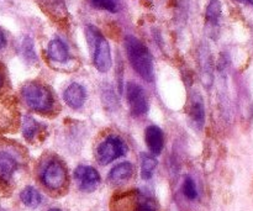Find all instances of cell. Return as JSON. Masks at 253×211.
Masks as SVG:
<instances>
[{
  "instance_id": "obj_22",
  "label": "cell",
  "mask_w": 253,
  "mask_h": 211,
  "mask_svg": "<svg viewBox=\"0 0 253 211\" xmlns=\"http://www.w3.org/2000/svg\"><path fill=\"white\" fill-rule=\"evenodd\" d=\"M4 82H5V73H4V67L0 64V89L2 88L4 85Z\"/></svg>"
},
{
  "instance_id": "obj_18",
  "label": "cell",
  "mask_w": 253,
  "mask_h": 211,
  "mask_svg": "<svg viewBox=\"0 0 253 211\" xmlns=\"http://www.w3.org/2000/svg\"><path fill=\"white\" fill-rule=\"evenodd\" d=\"M89 2L91 6L109 12H118L121 7L120 0H89Z\"/></svg>"
},
{
  "instance_id": "obj_24",
  "label": "cell",
  "mask_w": 253,
  "mask_h": 211,
  "mask_svg": "<svg viewBox=\"0 0 253 211\" xmlns=\"http://www.w3.org/2000/svg\"><path fill=\"white\" fill-rule=\"evenodd\" d=\"M237 2H242V4H249V5H253V0H235Z\"/></svg>"
},
{
  "instance_id": "obj_8",
  "label": "cell",
  "mask_w": 253,
  "mask_h": 211,
  "mask_svg": "<svg viewBox=\"0 0 253 211\" xmlns=\"http://www.w3.org/2000/svg\"><path fill=\"white\" fill-rule=\"evenodd\" d=\"M145 141L151 153L158 156L165 147V133L158 126L151 125L145 130Z\"/></svg>"
},
{
  "instance_id": "obj_1",
  "label": "cell",
  "mask_w": 253,
  "mask_h": 211,
  "mask_svg": "<svg viewBox=\"0 0 253 211\" xmlns=\"http://www.w3.org/2000/svg\"><path fill=\"white\" fill-rule=\"evenodd\" d=\"M125 48L128 62L136 73L146 82H152L155 78L153 59L147 46L137 37L128 35L125 37Z\"/></svg>"
},
{
  "instance_id": "obj_9",
  "label": "cell",
  "mask_w": 253,
  "mask_h": 211,
  "mask_svg": "<svg viewBox=\"0 0 253 211\" xmlns=\"http://www.w3.org/2000/svg\"><path fill=\"white\" fill-rule=\"evenodd\" d=\"M63 99L72 109H81L86 100V91L79 83H72L64 90Z\"/></svg>"
},
{
  "instance_id": "obj_4",
  "label": "cell",
  "mask_w": 253,
  "mask_h": 211,
  "mask_svg": "<svg viewBox=\"0 0 253 211\" xmlns=\"http://www.w3.org/2000/svg\"><path fill=\"white\" fill-rule=\"evenodd\" d=\"M41 182L51 192H61L68 184V172L59 160H51L41 172Z\"/></svg>"
},
{
  "instance_id": "obj_20",
  "label": "cell",
  "mask_w": 253,
  "mask_h": 211,
  "mask_svg": "<svg viewBox=\"0 0 253 211\" xmlns=\"http://www.w3.org/2000/svg\"><path fill=\"white\" fill-rule=\"evenodd\" d=\"M183 194L189 200H195L198 198V189L195 182L190 177H187L183 183Z\"/></svg>"
},
{
  "instance_id": "obj_16",
  "label": "cell",
  "mask_w": 253,
  "mask_h": 211,
  "mask_svg": "<svg viewBox=\"0 0 253 211\" xmlns=\"http://www.w3.org/2000/svg\"><path fill=\"white\" fill-rule=\"evenodd\" d=\"M40 131V124L31 116H25L22 120V135L26 140L32 141Z\"/></svg>"
},
{
  "instance_id": "obj_17",
  "label": "cell",
  "mask_w": 253,
  "mask_h": 211,
  "mask_svg": "<svg viewBox=\"0 0 253 211\" xmlns=\"http://www.w3.org/2000/svg\"><path fill=\"white\" fill-rule=\"evenodd\" d=\"M220 17H221V2L219 0H211L208 5L207 12H205L207 22L215 26V25L219 24Z\"/></svg>"
},
{
  "instance_id": "obj_12",
  "label": "cell",
  "mask_w": 253,
  "mask_h": 211,
  "mask_svg": "<svg viewBox=\"0 0 253 211\" xmlns=\"http://www.w3.org/2000/svg\"><path fill=\"white\" fill-rule=\"evenodd\" d=\"M133 174V166L130 162L119 163L109 173V182L114 185H120L127 182Z\"/></svg>"
},
{
  "instance_id": "obj_2",
  "label": "cell",
  "mask_w": 253,
  "mask_h": 211,
  "mask_svg": "<svg viewBox=\"0 0 253 211\" xmlns=\"http://www.w3.org/2000/svg\"><path fill=\"white\" fill-rule=\"evenodd\" d=\"M21 95L26 105L37 113L53 111L54 98L51 90L39 82H29L21 89Z\"/></svg>"
},
{
  "instance_id": "obj_23",
  "label": "cell",
  "mask_w": 253,
  "mask_h": 211,
  "mask_svg": "<svg viewBox=\"0 0 253 211\" xmlns=\"http://www.w3.org/2000/svg\"><path fill=\"white\" fill-rule=\"evenodd\" d=\"M5 42H6V40H5V35L4 32L0 30V48H2V47L5 46Z\"/></svg>"
},
{
  "instance_id": "obj_25",
  "label": "cell",
  "mask_w": 253,
  "mask_h": 211,
  "mask_svg": "<svg viewBox=\"0 0 253 211\" xmlns=\"http://www.w3.org/2000/svg\"><path fill=\"white\" fill-rule=\"evenodd\" d=\"M48 211H62V210H59V209H57V208H54V209H51V210H48Z\"/></svg>"
},
{
  "instance_id": "obj_11",
  "label": "cell",
  "mask_w": 253,
  "mask_h": 211,
  "mask_svg": "<svg viewBox=\"0 0 253 211\" xmlns=\"http://www.w3.org/2000/svg\"><path fill=\"white\" fill-rule=\"evenodd\" d=\"M47 54H48L49 59H52L53 62H58V63H66V62H68L71 59L68 47L58 37L53 39L48 43Z\"/></svg>"
},
{
  "instance_id": "obj_21",
  "label": "cell",
  "mask_w": 253,
  "mask_h": 211,
  "mask_svg": "<svg viewBox=\"0 0 253 211\" xmlns=\"http://www.w3.org/2000/svg\"><path fill=\"white\" fill-rule=\"evenodd\" d=\"M133 211H156V208L152 202L146 199V200H141V202H138L137 204H136Z\"/></svg>"
},
{
  "instance_id": "obj_10",
  "label": "cell",
  "mask_w": 253,
  "mask_h": 211,
  "mask_svg": "<svg viewBox=\"0 0 253 211\" xmlns=\"http://www.w3.org/2000/svg\"><path fill=\"white\" fill-rule=\"evenodd\" d=\"M17 169H19L17 158L7 151H0V180L9 182Z\"/></svg>"
},
{
  "instance_id": "obj_6",
  "label": "cell",
  "mask_w": 253,
  "mask_h": 211,
  "mask_svg": "<svg viewBox=\"0 0 253 211\" xmlns=\"http://www.w3.org/2000/svg\"><path fill=\"white\" fill-rule=\"evenodd\" d=\"M126 99L133 116H142L148 111V98L142 86L133 82L126 84Z\"/></svg>"
},
{
  "instance_id": "obj_15",
  "label": "cell",
  "mask_w": 253,
  "mask_h": 211,
  "mask_svg": "<svg viewBox=\"0 0 253 211\" xmlns=\"http://www.w3.org/2000/svg\"><path fill=\"white\" fill-rule=\"evenodd\" d=\"M156 168H157V160L153 156L143 153L141 156V177H142V179H151L155 174Z\"/></svg>"
},
{
  "instance_id": "obj_7",
  "label": "cell",
  "mask_w": 253,
  "mask_h": 211,
  "mask_svg": "<svg viewBox=\"0 0 253 211\" xmlns=\"http://www.w3.org/2000/svg\"><path fill=\"white\" fill-rule=\"evenodd\" d=\"M74 178L78 182L79 189L88 193L95 190L100 183L99 172L89 166H78L74 170Z\"/></svg>"
},
{
  "instance_id": "obj_5",
  "label": "cell",
  "mask_w": 253,
  "mask_h": 211,
  "mask_svg": "<svg viewBox=\"0 0 253 211\" xmlns=\"http://www.w3.org/2000/svg\"><path fill=\"white\" fill-rule=\"evenodd\" d=\"M127 153V145L119 136H108L96 148V161L106 166Z\"/></svg>"
},
{
  "instance_id": "obj_3",
  "label": "cell",
  "mask_w": 253,
  "mask_h": 211,
  "mask_svg": "<svg viewBox=\"0 0 253 211\" xmlns=\"http://www.w3.org/2000/svg\"><path fill=\"white\" fill-rule=\"evenodd\" d=\"M86 36L93 46V62L94 67L100 73H106L111 68V51L109 42L96 27L89 26L86 30Z\"/></svg>"
},
{
  "instance_id": "obj_14",
  "label": "cell",
  "mask_w": 253,
  "mask_h": 211,
  "mask_svg": "<svg viewBox=\"0 0 253 211\" xmlns=\"http://www.w3.org/2000/svg\"><path fill=\"white\" fill-rule=\"evenodd\" d=\"M20 199H21L22 204L26 205L27 208H35L40 207L42 203V195L37 189L34 187H26L21 193H20Z\"/></svg>"
},
{
  "instance_id": "obj_13",
  "label": "cell",
  "mask_w": 253,
  "mask_h": 211,
  "mask_svg": "<svg viewBox=\"0 0 253 211\" xmlns=\"http://www.w3.org/2000/svg\"><path fill=\"white\" fill-rule=\"evenodd\" d=\"M189 115L193 123L199 127H203L205 123V106L203 98L198 93L193 94L192 100H190L189 106Z\"/></svg>"
},
{
  "instance_id": "obj_19",
  "label": "cell",
  "mask_w": 253,
  "mask_h": 211,
  "mask_svg": "<svg viewBox=\"0 0 253 211\" xmlns=\"http://www.w3.org/2000/svg\"><path fill=\"white\" fill-rule=\"evenodd\" d=\"M21 52H22V54H24V57L27 59V61L36 62V59H37L36 52H35L34 42H32L31 39L26 37V39L22 41Z\"/></svg>"
}]
</instances>
